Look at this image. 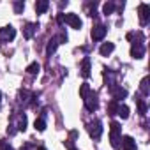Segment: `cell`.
<instances>
[{
    "label": "cell",
    "instance_id": "1",
    "mask_svg": "<svg viewBox=\"0 0 150 150\" xmlns=\"http://www.w3.org/2000/svg\"><path fill=\"white\" fill-rule=\"evenodd\" d=\"M111 129H110V141H111V146L113 148H120V132H122V127H120V124L118 122H111V125H110Z\"/></svg>",
    "mask_w": 150,
    "mask_h": 150
},
{
    "label": "cell",
    "instance_id": "2",
    "mask_svg": "<svg viewBox=\"0 0 150 150\" xmlns=\"http://www.w3.org/2000/svg\"><path fill=\"white\" fill-rule=\"evenodd\" d=\"M87 129H88V134H90L94 139H99L101 134H103V124H101V120H94V122H90V124L87 125Z\"/></svg>",
    "mask_w": 150,
    "mask_h": 150
},
{
    "label": "cell",
    "instance_id": "3",
    "mask_svg": "<svg viewBox=\"0 0 150 150\" xmlns=\"http://www.w3.org/2000/svg\"><path fill=\"white\" fill-rule=\"evenodd\" d=\"M64 21H65L71 28H76V30H80V28H81V20H80V16H76L74 13L64 14Z\"/></svg>",
    "mask_w": 150,
    "mask_h": 150
},
{
    "label": "cell",
    "instance_id": "4",
    "mask_svg": "<svg viewBox=\"0 0 150 150\" xmlns=\"http://www.w3.org/2000/svg\"><path fill=\"white\" fill-rule=\"evenodd\" d=\"M14 37H16V30H14V27L7 25V27H4V28H0V41L9 42V41H13Z\"/></svg>",
    "mask_w": 150,
    "mask_h": 150
},
{
    "label": "cell",
    "instance_id": "5",
    "mask_svg": "<svg viewBox=\"0 0 150 150\" xmlns=\"http://www.w3.org/2000/svg\"><path fill=\"white\" fill-rule=\"evenodd\" d=\"M138 13H139V21L141 25H146L150 20V6L148 4H139L138 6Z\"/></svg>",
    "mask_w": 150,
    "mask_h": 150
},
{
    "label": "cell",
    "instance_id": "6",
    "mask_svg": "<svg viewBox=\"0 0 150 150\" xmlns=\"http://www.w3.org/2000/svg\"><path fill=\"white\" fill-rule=\"evenodd\" d=\"M110 92H111V96H113V101H117V103L127 97V90H125L124 87H117V85H111V87H110Z\"/></svg>",
    "mask_w": 150,
    "mask_h": 150
},
{
    "label": "cell",
    "instance_id": "7",
    "mask_svg": "<svg viewBox=\"0 0 150 150\" xmlns=\"http://www.w3.org/2000/svg\"><path fill=\"white\" fill-rule=\"evenodd\" d=\"M85 101V108L88 110V111H96L97 108H99V99H97V96L94 94V92H90V96L87 97V99H83Z\"/></svg>",
    "mask_w": 150,
    "mask_h": 150
},
{
    "label": "cell",
    "instance_id": "8",
    "mask_svg": "<svg viewBox=\"0 0 150 150\" xmlns=\"http://www.w3.org/2000/svg\"><path fill=\"white\" fill-rule=\"evenodd\" d=\"M106 32H108V28L104 25H97V27L92 28V39L94 41H103L106 37Z\"/></svg>",
    "mask_w": 150,
    "mask_h": 150
},
{
    "label": "cell",
    "instance_id": "9",
    "mask_svg": "<svg viewBox=\"0 0 150 150\" xmlns=\"http://www.w3.org/2000/svg\"><path fill=\"white\" fill-rule=\"evenodd\" d=\"M143 55H145V46L141 42H132V46H131V57L132 58H143Z\"/></svg>",
    "mask_w": 150,
    "mask_h": 150
},
{
    "label": "cell",
    "instance_id": "10",
    "mask_svg": "<svg viewBox=\"0 0 150 150\" xmlns=\"http://www.w3.org/2000/svg\"><path fill=\"white\" fill-rule=\"evenodd\" d=\"M120 146L124 150H136V141L131 136H122L120 138Z\"/></svg>",
    "mask_w": 150,
    "mask_h": 150
},
{
    "label": "cell",
    "instance_id": "11",
    "mask_svg": "<svg viewBox=\"0 0 150 150\" xmlns=\"http://www.w3.org/2000/svg\"><path fill=\"white\" fill-rule=\"evenodd\" d=\"M48 7H50L48 0H37V2H35V13L37 14H44L48 11Z\"/></svg>",
    "mask_w": 150,
    "mask_h": 150
},
{
    "label": "cell",
    "instance_id": "12",
    "mask_svg": "<svg viewBox=\"0 0 150 150\" xmlns=\"http://www.w3.org/2000/svg\"><path fill=\"white\" fill-rule=\"evenodd\" d=\"M81 76L83 78H88L90 76V58L88 57H85L81 60Z\"/></svg>",
    "mask_w": 150,
    "mask_h": 150
},
{
    "label": "cell",
    "instance_id": "13",
    "mask_svg": "<svg viewBox=\"0 0 150 150\" xmlns=\"http://www.w3.org/2000/svg\"><path fill=\"white\" fill-rule=\"evenodd\" d=\"M35 30H37V25H34V23H27L25 28H23V35H25V39H32V35L35 34Z\"/></svg>",
    "mask_w": 150,
    "mask_h": 150
},
{
    "label": "cell",
    "instance_id": "14",
    "mask_svg": "<svg viewBox=\"0 0 150 150\" xmlns=\"http://www.w3.org/2000/svg\"><path fill=\"white\" fill-rule=\"evenodd\" d=\"M113 50H115V44H113V42H104V44L99 48V53H101L103 57H108V55L113 53Z\"/></svg>",
    "mask_w": 150,
    "mask_h": 150
},
{
    "label": "cell",
    "instance_id": "15",
    "mask_svg": "<svg viewBox=\"0 0 150 150\" xmlns=\"http://www.w3.org/2000/svg\"><path fill=\"white\" fill-rule=\"evenodd\" d=\"M58 44H60V42H58V37H53V39L48 42V46H46V53H48V55L55 53V51H57V48H58Z\"/></svg>",
    "mask_w": 150,
    "mask_h": 150
},
{
    "label": "cell",
    "instance_id": "16",
    "mask_svg": "<svg viewBox=\"0 0 150 150\" xmlns=\"http://www.w3.org/2000/svg\"><path fill=\"white\" fill-rule=\"evenodd\" d=\"M117 115H118L122 120H125V118L129 117V108H127L125 104H120V106H118V111H117Z\"/></svg>",
    "mask_w": 150,
    "mask_h": 150
},
{
    "label": "cell",
    "instance_id": "17",
    "mask_svg": "<svg viewBox=\"0 0 150 150\" xmlns=\"http://www.w3.org/2000/svg\"><path fill=\"white\" fill-rule=\"evenodd\" d=\"M88 96H90V87H88V83H83L80 87V97L81 99H87Z\"/></svg>",
    "mask_w": 150,
    "mask_h": 150
},
{
    "label": "cell",
    "instance_id": "18",
    "mask_svg": "<svg viewBox=\"0 0 150 150\" xmlns=\"http://www.w3.org/2000/svg\"><path fill=\"white\" fill-rule=\"evenodd\" d=\"M34 127H35V131L42 132V131L46 129V122H44V118H35V122H34Z\"/></svg>",
    "mask_w": 150,
    "mask_h": 150
},
{
    "label": "cell",
    "instance_id": "19",
    "mask_svg": "<svg viewBox=\"0 0 150 150\" xmlns=\"http://www.w3.org/2000/svg\"><path fill=\"white\" fill-rule=\"evenodd\" d=\"M113 11H115V4H113V2H106V4L103 6V14L108 16V14H111Z\"/></svg>",
    "mask_w": 150,
    "mask_h": 150
},
{
    "label": "cell",
    "instance_id": "20",
    "mask_svg": "<svg viewBox=\"0 0 150 150\" xmlns=\"http://www.w3.org/2000/svg\"><path fill=\"white\" fill-rule=\"evenodd\" d=\"M39 71H41V65H39L37 62H32V64L27 67V72H28V74H37Z\"/></svg>",
    "mask_w": 150,
    "mask_h": 150
},
{
    "label": "cell",
    "instance_id": "21",
    "mask_svg": "<svg viewBox=\"0 0 150 150\" xmlns=\"http://www.w3.org/2000/svg\"><path fill=\"white\" fill-rule=\"evenodd\" d=\"M139 90H141L143 96H148V78H146V76L141 80V83H139Z\"/></svg>",
    "mask_w": 150,
    "mask_h": 150
},
{
    "label": "cell",
    "instance_id": "22",
    "mask_svg": "<svg viewBox=\"0 0 150 150\" xmlns=\"http://www.w3.org/2000/svg\"><path fill=\"white\" fill-rule=\"evenodd\" d=\"M136 104H138L139 115H146V103H145L143 99H136Z\"/></svg>",
    "mask_w": 150,
    "mask_h": 150
},
{
    "label": "cell",
    "instance_id": "23",
    "mask_svg": "<svg viewBox=\"0 0 150 150\" xmlns=\"http://www.w3.org/2000/svg\"><path fill=\"white\" fill-rule=\"evenodd\" d=\"M118 106H120V104H118L117 101H111V103L108 104V113H110V115H117V111H118Z\"/></svg>",
    "mask_w": 150,
    "mask_h": 150
},
{
    "label": "cell",
    "instance_id": "24",
    "mask_svg": "<svg viewBox=\"0 0 150 150\" xmlns=\"http://www.w3.org/2000/svg\"><path fill=\"white\" fill-rule=\"evenodd\" d=\"M23 9H25V2H23V0H20V2H16V4H14V11H16L18 14H20Z\"/></svg>",
    "mask_w": 150,
    "mask_h": 150
},
{
    "label": "cell",
    "instance_id": "25",
    "mask_svg": "<svg viewBox=\"0 0 150 150\" xmlns=\"http://www.w3.org/2000/svg\"><path fill=\"white\" fill-rule=\"evenodd\" d=\"M18 129H20V131H25V129H27V117H25V115L20 118V125H18Z\"/></svg>",
    "mask_w": 150,
    "mask_h": 150
},
{
    "label": "cell",
    "instance_id": "26",
    "mask_svg": "<svg viewBox=\"0 0 150 150\" xmlns=\"http://www.w3.org/2000/svg\"><path fill=\"white\" fill-rule=\"evenodd\" d=\"M14 132H16V129H14V125H9V127H7V134H11V136H13Z\"/></svg>",
    "mask_w": 150,
    "mask_h": 150
},
{
    "label": "cell",
    "instance_id": "27",
    "mask_svg": "<svg viewBox=\"0 0 150 150\" xmlns=\"http://www.w3.org/2000/svg\"><path fill=\"white\" fill-rule=\"evenodd\" d=\"M57 21H58V23L62 25V23H64V14H58V18H57Z\"/></svg>",
    "mask_w": 150,
    "mask_h": 150
},
{
    "label": "cell",
    "instance_id": "28",
    "mask_svg": "<svg viewBox=\"0 0 150 150\" xmlns=\"http://www.w3.org/2000/svg\"><path fill=\"white\" fill-rule=\"evenodd\" d=\"M127 39L132 41V39H134V32H129V34H127Z\"/></svg>",
    "mask_w": 150,
    "mask_h": 150
},
{
    "label": "cell",
    "instance_id": "29",
    "mask_svg": "<svg viewBox=\"0 0 150 150\" xmlns=\"http://www.w3.org/2000/svg\"><path fill=\"white\" fill-rule=\"evenodd\" d=\"M37 150H46V148H44V146H39V148H37Z\"/></svg>",
    "mask_w": 150,
    "mask_h": 150
},
{
    "label": "cell",
    "instance_id": "30",
    "mask_svg": "<svg viewBox=\"0 0 150 150\" xmlns=\"http://www.w3.org/2000/svg\"><path fill=\"white\" fill-rule=\"evenodd\" d=\"M0 101H2V92H0Z\"/></svg>",
    "mask_w": 150,
    "mask_h": 150
},
{
    "label": "cell",
    "instance_id": "31",
    "mask_svg": "<svg viewBox=\"0 0 150 150\" xmlns=\"http://www.w3.org/2000/svg\"><path fill=\"white\" fill-rule=\"evenodd\" d=\"M69 150H76V148H74V146H72V148H69Z\"/></svg>",
    "mask_w": 150,
    "mask_h": 150
}]
</instances>
